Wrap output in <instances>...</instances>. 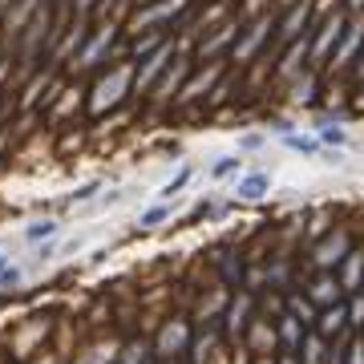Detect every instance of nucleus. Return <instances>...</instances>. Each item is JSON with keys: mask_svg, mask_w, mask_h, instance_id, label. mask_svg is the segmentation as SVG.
Returning <instances> with one entry per match:
<instances>
[{"mask_svg": "<svg viewBox=\"0 0 364 364\" xmlns=\"http://www.w3.org/2000/svg\"><path fill=\"white\" fill-rule=\"evenodd\" d=\"M272 37H275V13H255L251 21L239 25V37H235L231 53H227V61L231 65H251L272 45Z\"/></svg>", "mask_w": 364, "mask_h": 364, "instance_id": "1", "label": "nucleus"}, {"mask_svg": "<svg viewBox=\"0 0 364 364\" xmlns=\"http://www.w3.org/2000/svg\"><path fill=\"white\" fill-rule=\"evenodd\" d=\"M344 308H348V328H352V332H360V328H364V291L344 296Z\"/></svg>", "mask_w": 364, "mask_h": 364, "instance_id": "24", "label": "nucleus"}, {"mask_svg": "<svg viewBox=\"0 0 364 364\" xmlns=\"http://www.w3.org/2000/svg\"><path fill=\"white\" fill-rule=\"evenodd\" d=\"M352 247H356V243H352V231H348V227H336V231H324L320 239H316L308 259H312L316 272H336L340 259H344Z\"/></svg>", "mask_w": 364, "mask_h": 364, "instance_id": "3", "label": "nucleus"}, {"mask_svg": "<svg viewBox=\"0 0 364 364\" xmlns=\"http://www.w3.org/2000/svg\"><path fill=\"white\" fill-rule=\"evenodd\" d=\"M114 37H117V25H114V21H109V25H97V33H93V37H85V45L73 53L77 69H97V65H102V57L109 53Z\"/></svg>", "mask_w": 364, "mask_h": 364, "instance_id": "8", "label": "nucleus"}, {"mask_svg": "<svg viewBox=\"0 0 364 364\" xmlns=\"http://www.w3.org/2000/svg\"><path fill=\"white\" fill-rule=\"evenodd\" d=\"M134 93V61H117L109 73L97 77L90 97V114H105V109H117Z\"/></svg>", "mask_w": 364, "mask_h": 364, "instance_id": "2", "label": "nucleus"}, {"mask_svg": "<svg viewBox=\"0 0 364 364\" xmlns=\"http://www.w3.org/2000/svg\"><path fill=\"white\" fill-rule=\"evenodd\" d=\"M332 275H336V284H340V291H344V296L364 291V247H352L348 255L340 259V267Z\"/></svg>", "mask_w": 364, "mask_h": 364, "instance_id": "10", "label": "nucleus"}, {"mask_svg": "<svg viewBox=\"0 0 364 364\" xmlns=\"http://www.w3.org/2000/svg\"><path fill=\"white\" fill-rule=\"evenodd\" d=\"M195 73V57H186V53H174V65H166V73L158 77V85L146 97H154V102H170V97H178L182 81Z\"/></svg>", "mask_w": 364, "mask_h": 364, "instance_id": "7", "label": "nucleus"}, {"mask_svg": "<svg viewBox=\"0 0 364 364\" xmlns=\"http://www.w3.org/2000/svg\"><path fill=\"white\" fill-rule=\"evenodd\" d=\"M215 267H219L223 284H231V287H243V259H239V251H231V247H219V251H215Z\"/></svg>", "mask_w": 364, "mask_h": 364, "instance_id": "16", "label": "nucleus"}, {"mask_svg": "<svg viewBox=\"0 0 364 364\" xmlns=\"http://www.w3.org/2000/svg\"><path fill=\"white\" fill-rule=\"evenodd\" d=\"M255 364H275V356H255Z\"/></svg>", "mask_w": 364, "mask_h": 364, "instance_id": "34", "label": "nucleus"}, {"mask_svg": "<svg viewBox=\"0 0 364 364\" xmlns=\"http://www.w3.org/2000/svg\"><path fill=\"white\" fill-rule=\"evenodd\" d=\"M284 299H287V316H296L304 328L316 324V308L308 304V296H304V291H284Z\"/></svg>", "mask_w": 364, "mask_h": 364, "instance_id": "18", "label": "nucleus"}, {"mask_svg": "<svg viewBox=\"0 0 364 364\" xmlns=\"http://www.w3.org/2000/svg\"><path fill=\"white\" fill-rule=\"evenodd\" d=\"M219 73H223L219 61H210L207 69H198V65H195V81H191V85H182L174 102H195V97H203V90H210V81L219 77Z\"/></svg>", "mask_w": 364, "mask_h": 364, "instance_id": "15", "label": "nucleus"}, {"mask_svg": "<svg viewBox=\"0 0 364 364\" xmlns=\"http://www.w3.org/2000/svg\"><path fill=\"white\" fill-rule=\"evenodd\" d=\"M239 166H243V158H239V154H227V158H219V162L210 166V178H227V174H239Z\"/></svg>", "mask_w": 364, "mask_h": 364, "instance_id": "26", "label": "nucleus"}, {"mask_svg": "<svg viewBox=\"0 0 364 364\" xmlns=\"http://www.w3.org/2000/svg\"><path fill=\"white\" fill-rule=\"evenodd\" d=\"M21 279H25V272H21V267H9V272L0 275V287H9V291H13V287H21Z\"/></svg>", "mask_w": 364, "mask_h": 364, "instance_id": "28", "label": "nucleus"}, {"mask_svg": "<svg viewBox=\"0 0 364 364\" xmlns=\"http://www.w3.org/2000/svg\"><path fill=\"white\" fill-rule=\"evenodd\" d=\"M267 191H272V174H267V170L239 174V182H235V198H239V203H259Z\"/></svg>", "mask_w": 364, "mask_h": 364, "instance_id": "14", "label": "nucleus"}, {"mask_svg": "<svg viewBox=\"0 0 364 364\" xmlns=\"http://www.w3.org/2000/svg\"><path fill=\"white\" fill-rule=\"evenodd\" d=\"M247 344H251V352H255V356H267V352L275 348L272 320H251V324H247Z\"/></svg>", "mask_w": 364, "mask_h": 364, "instance_id": "17", "label": "nucleus"}, {"mask_svg": "<svg viewBox=\"0 0 364 364\" xmlns=\"http://www.w3.org/2000/svg\"><path fill=\"white\" fill-rule=\"evenodd\" d=\"M251 308H255V296L239 287V296H231L227 312H223V332H227V336H243L247 324H251Z\"/></svg>", "mask_w": 364, "mask_h": 364, "instance_id": "11", "label": "nucleus"}, {"mask_svg": "<svg viewBox=\"0 0 364 364\" xmlns=\"http://www.w3.org/2000/svg\"><path fill=\"white\" fill-rule=\"evenodd\" d=\"M191 340H195V332H191V324H186V320H166V324H162V332H158V344L150 348V356H154V360H162V364H170V360H178L182 352L191 348Z\"/></svg>", "mask_w": 364, "mask_h": 364, "instance_id": "5", "label": "nucleus"}, {"mask_svg": "<svg viewBox=\"0 0 364 364\" xmlns=\"http://www.w3.org/2000/svg\"><path fill=\"white\" fill-rule=\"evenodd\" d=\"M360 49H364V13H356V16H348V25H344V33H340L336 49H332L324 69L328 73H348L352 61L360 57Z\"/></svg>", "mask_w": 364, "mask_h": 364, "instance_id": "4", "label": "nucleus"}, {"mask_svg": "<svg viewBox=\"0 0 364 364\" xmlns=\"http://www.w3.org/2000/svg\"><path fill=\"white\" fill-rule=\"evenodd\" d=\"M308 332H312V328H304L296 316H287V312L275 320V344H279V352H291V356H296V352L304 348V336H308Z\"/></svg>", "mask_w": 364, "mask_h": 364, "instance_id": "13", "label": "nucleus"}, {"mask_svg": "<svg viewBox=\"0 0 364 364\" xmlns=\"http://www.w3.org/2000/svg\"><path fill=\"white\" fill-rule=\"evenodd\" d=\"M312 97H316V69H304L291 81V102H312Z\"/></svg>", "mask_w": 364, "mask_h": 364, "instance_id": "23", "label": "nucleus"}, {"mask_svg": "<svg viewBox=\"0 0 364 364\" xmlns=\"http://www.w3.org/2000/svg\"><path fill=\"white\" fill-rule=\"evenodd\" d=\"M259 146H263V134H255V130L239 138V150H259Z\"/></svg>", "mask_w": 364, "mask_h": 364, "instance_id": "30", "label": "nucleus"}, {"mask_svg": "<svg viewBox=\"0 0 364 364\" xmlns=\"http://www.w3.org/2000/svg\"><path fill=\"white\" fill-rule=\"evenodd\" d=\"M57 231H61V223L57 219H37L25 227V243H45V239H57Z\"/></svg>", "mask_w": 364, "mask_h": 364, "instance_id": "20", "label": "nucleus"}, {"mask_svg": "<svg viewBox=\"0 0 364 364\" xmlns=\"http://www.w3.org/2000/svg\"><path fill=\"white\" fill-rule=\"evenodd\" d=\"M304 296H308V304L320 312V308L340 304V299H344V291H340V284H336V275H332V272H316V279L308 284V291H304Z\"/></svg>", "mask_w": 364, "mask_h": 364, "instance_id": "12", "label": "nucleus"}, {"mask_svg": "<svg viewBox=\"0 0 364 364\" xmlns=\"http://www.w3.org/2000/svg\"><path fill=\"white\" fill-rule=\"evenodd\" d=\"M97 191H102V182H85V186H77L69 195V203H90V198H97Z\"/></svg>", "mask_w": 364, "mask_h": 364, "instance_id": "27", "label": "nucleus"}, {"mask_svg": "<svg viewBox=\"0 0 364 364\" xmlns=\"http://www.w3.org/2000/svg\"><path fill=\"white\" fill-rule=\"evenodd\" d=\"M275 364H299V356H291V352H279V356H275Z\"/></svg>", "mask_w": 364, "mask_h": 364, "instance_id": "32", "label": "nucleus"}, {"mask_svg": "<svg viewBox=\"0 0 364 364\" xmlns=\"http://www.w3.org/2000/svg\"><path fill=\"white\" fill-rule=\"evenodd\" d=\"M352 77H356V85H364V49H360V57L352 61Z\"/></svg>", "mask_w": 364, "mask_h": 364, "instance_id": "31", "label": "nucleus"}, {"mask_svg": "<svg viewBox=\"0 0 364 364\" xmlns=\"http://www.w3.org/2000/svg\"><path fill=\"white\" fill-rule=\"evenodd\" d=\"M9 267H13V263H9V255H4V251H0V275L9 272Z\"/></svg>", "mask_w": 364, "mask_h": 364, "instance_id": "33", "label": "nucleus"}, {"mask_svg": "<svg viewBox=\"0 0 364 364\" xmlns=\"http://www.w3.org/2000/svg\"><path fill=\"white\" fill-rule=\"evenodd\" d=\"M170 215H174V210H170V203H154V207H146L142 215H138V227H142V231H154V227H162Z\"/></svg>", "mask_w": 364, "mask_h": 364, "instance_id": "22", "label": "nucleus"}, {"mask_svg": "<svg viewBox=\"0 0 364 364\" xmlns=\"http://www.w3.org/2000/svg\"><path fill=\"white\" fill-rule=\"evenodd\" d=\"M195 178V166H182L174 178H166L162 182V191H158V203H170V198H178L182 191H186V182Z\"/></svg>", "mask_w": 364, "mask_h": 364, "instance_id": "19", "label": "nucleus"}, {"mask_svg": "<svg viewBox=\"0 0 364 364\" xmlns=\"http://www.w3.org/2000/svg\"><path fill=\"white\" fill-rule=\"evenodd\" d=\"M312 332H316V336H324L328 344H332V340H340V336H348L352 328H348V308H344V299H340V304H332V308H320V312H316Z\"/></svg>", "mask_w": 364, "mask_h": 364, "instance_id": "9", "label": "nucleus"}, {"mask_svg": "<svg viewBox=\"0 0 364 364\" xmlns=\"http://www.w3.org/2000/svg\"><path fill=\"white\" fill-rule=\"evenodd\" d=\"M287 150H296V154L304 158H316V154H324V146H320V138H308V134H287L284 138Z\"/></svg>", "mask_w": 364, "mask_h": 364, "instance_id": "21", "label": "nucleus"}, {"mask_svg": "<svg viewBox=\"0 0 364 364\" xmlns=\"http://www.w3.org/2000/svg\"><path fill=\"white\" fill-rule=\"evenodd\" d=\"M117 364H150V348H146L142 340H130L122 348V356H117Z\"/></svg>", "mask_w": 364, "mask_h": 364, "instance_id": "25", "label": "nucleus"}, {"mask_svg": "<svg viewBox=\"0 0 364 364\" xmlns=\"http://www.w3.org/2000/svg\"><path fill=\"white\" fill-rule=\"evenodd\" d=\"M344 364H364V340H356V344L344 352Z\"/></svg>", "mask_w": 364, "mask_h": 364, "instance_id": "29", "label": "nucleus"}, {"mask_svg": "<svg viewBox=\"0 0 364 364\" xmlns=\"http://www.w3.org/2000/svg\"><path fill=\"white\" fill-rule=\"evenodd\" d=\"M170 61H174V41H166L162 49H154L150 57H142V61L134 65V93H138V97H146V93L158 85V77L166 73Z\"/></svg>", "mask_w": 364, "mask_h": 364, "instance_id": "6", "label": "nucleus"}]
</instances>
